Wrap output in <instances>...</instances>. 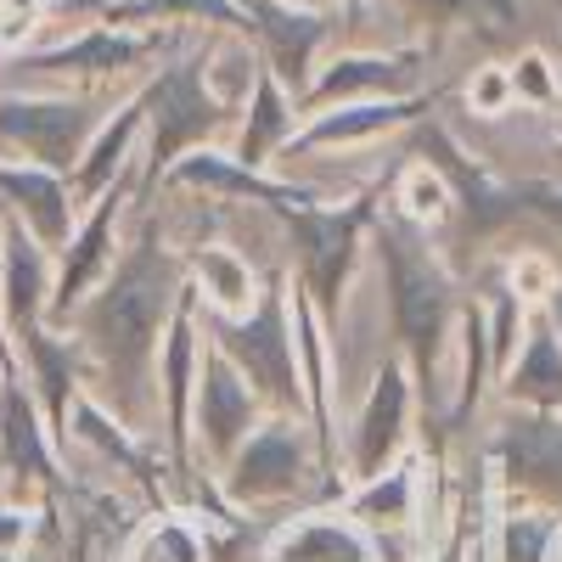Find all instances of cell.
Segmentation results:
<instances>
[{
  "mask_svg": "<svg viewBox=\"0 0 562 562\" xmlns=\"http://www.w3.org/2000/svg\"><path fill=\"white\" fill-rule=\"evenodd\" d=\"M186 304V254L153 214H135L108 281L63 326L85 360V394L102 400L130 434L158 445V349L175 310Z\"/></svg>",
  "mask_w": 562,
  "mask_h": 562,
  "instance_id": "obj_1",
  "label": "cell"
},
{
  "mask_svg": "<svg viewBox=\"0 0 562 562\" xmlns=\"http://www.w3.org/2000/svg\"><path fill=\"white\" fill-rule=\"evenodd\" d=\"M231 512L248 518H293L310 506H338L349 479L326 461L310 416H265V428L214 473Z\"/></svg>",
  "mask_w": 562,
  "mask_h": 562,
  "instance_id": "obj_2",
  "label": "cell"
},
{
  "mask_svg": "<svg viewBox=\"0 0 562 562\" xmlns=\"http://www.w3.org/2000/svg\"><path fill=\"white\" fill-rule=\"evenodd\" d=\"M203 315V338L243 371V383L265 400L270 416H310V389L299 366V333H293V276L281 270L265 281V293L248 315Z\"/></svg>",
  "mask_w": 562,
  "mask_h": 562,
  "instance_id": "obj_3",
  "label": "cell"
},
{
  "mask_svg": "<svg viewBox=\"0 0 562 562\" xmlns=\"http://www.w3.org/2000/svg\"><path fill=\"white\" fill-rule=\"evenodd\" d=\"M140 108H147V124H140V135H147V153H140V198H147V186L164 180L186 153L225 147L231 124H237V113H225L214 102L209 79H203V45L164 63L147 79V90H140Z\"/></svg>",
  "mask_w": 562,
  "mask_h": 562,
  "instance_id": "obj_4",
  "label": "cell"
},
{
  "mask_svg": "<svg viewBox=\"0 0 562 562\" xmlns=\"http://www.w3.org/2000/svg\"><path fill=\"white\" fill-rule=\"evenodd\" d=\"M479 456L490 461L501 501H529L562 518V416L495 405L484 416Z\"/></svg>",
  "mask_w": 562,
  "mask_h": 562,
  "instance_id": "obj_5",
  "label": "cell"
},
{
  "mask_svg": "<svg viewBox=\"0 0 562 562\" xmlns=\"http://www.w3.org/2000/svg\"><path fill=\"white\" fill-rule=\"evenodd\" d=\"M422 434V405H416V383H411V366L389 360L378 378L366 383V394L338 416V461H344V479H378L389 473L394 461H405L416 450Z\"/></svg>",
  "mask_w": 562,
  "mask_h": 562,
  "instance_id": "obj_6",
  "label": "cell"
},
{
  "mask_svg": "<svg viewBox=\"0 0 562 562\" xmlns=\"http://www.w3.org/2000/svg\"><path fill=\"white\" fill-rule=\"evenodd\" d=\"M108 113H113L108 90H57V97L0 90V147L23 153V164L74 175Z\"/></svg>",
  "mask_w": 562,
  "mask_h": 562,
  "instance_id": "obj_7",
  "label": "cell"
},
{
  "mask_svg": "<svg viewBox=\"0 0 562 562\" xmlns=\"http://www.w3.org/2000/svg\"><path fill=\"white\" fill-rule=\"evenodd\" d=\"M439 63L434 45H338L333 57L321 63L310 97H304V113H326V108H349V102H405V97H422V90H439L428 85V68Z\"/></svg>",
  "mask_w": 562,
  "mask_h": 562,
  "instance_id": "obj_8",
  "label": "cell"
},
{
  "mask_svg": "<svg viewBox=\"0 0 562 562\" xmlns=\"http://www.w3.org/2000/svg\"><path fill=\"white\" fill-rule=\"evenodd\" d=\"M169 45H175V40L158 34V29L90 23L85 34H74V40H63V45H40V52L12 57L18 74L7 79V90L23 85V79H74V85H85V90H97V85H108V79L147 74V63H158Z\"/></svg>",
  "mask_w": 562,
  "mask_h": 562,
  "instance_id": "obj_9",
  "label": "cell"
},
{
  "mask_svg": "<svg viewBox=\"0 0 562 562\" xmlns=\"http://www.w3.org/2000/svg\"><path fill=\"white\" fill-rule=\"evenodd\" d=\"M243 12H248V40L265 74L288 85L304 108L321 63L338 45V12L321 7V0H243Z\"/></svg>",
  "mask_w": 562,
  "mask_h": 562,
  "instance_id": "obj_10",
  "label": "cell"
},
{
  "mask_svg": "<svg viewBox=\"0 0 562 562\" xmlns=\"http://www.w3.org/2000/svg\"><path fill=\"white\" fill-rule=\"evenodd\" d=\"M265 400L243 383V371L220 349L203 355L198 371V405H192V467L198 473H220L259 428H265Z\"/></svg>",
  "mask_w": 562,
  "mask_h": 562,
  "instance_id": "obj_11",
  "label": "cell"
},
{
  "mask_svg": "<svg viewBox=\"0 0 562 562\" xmlns=\"http://www.w3.org/2000/svg\"><path fill=\"white\" fill-rule=\"evenodd\" d=\"M130 186H119V192L97 198L79 225H74V237L68 248L57 254V281H52V326H68L79 315V304L90 299L108 281V270L119 265L124 254V214H130Z\"/></svg>",
  "mask_w": 562,
  "mask_h": 562,
  "instance_id": "obj_12",
  "label": "cell"
},
{
  "mask_svg": "<svg viewBox=\"0 0 562 562\" xmlns=\"http://www.w3.org/2000/svg\"><path fill=\"white\" fill-rule=\"evenodd\" d=\"M411 34H428L434 52L450 40L484 45V52H506V45H535L524 0H394Z\"/></svg>",
  "mask_w": 562,
  "mask_h": 562,
  "instance_id": "obj_13",
  "label": "cell"
},
{
  "mask_svg": "<svg viewBox=\"0 0 562 562\" xmlns=\"http://www.w3.org/2000/svg\"><path fill=\"white\" fill-rule=\"evenodd\" d=\"M0 214L23 225L40 248L63 254L74 225H79V198L68 175L40 169V164H0Z\"/></svg>",
  "mask_w": 562,
  "mask_h": 562,
  "instance_id": "obj_14",
  "label": "cell"
},
{
  "mask_svg": "<svg viewBox=\"0 0 562 562\" xmlns=\"http://www.w3.org/2000/svg\"><path fill=\"white\" fill-rule=\"evenodd\" d=\"M52 281H57V254L7 220V231H0V326H7V338L23 333L29 321H52Z\"/></svg>",
  "mask_w": 562,
  "mask_h": 562,
  "instance_id": "obj_15",
  "label": "cell"
},
{
  "mask_svg": "<svg viewBox=\"0 0 562 562\" xmlns=\"http://www.w3.org/2000/svg\"><path fill=\"white\" fill-rule=\"evenodd\" d=\"M270 562H378V546L338 501V506H310L281 518L270 540Z\"/></svg>",
  "mask_w": 562,
  "mask_h": 562,
  "instance_id": "obj_16",
  "label": "cell"
},
{
  "mask_svg": "<svg viewBox=\"0 0 562 562\" xmlns=\"http://www.w3.org/2000/svg\"><path fill=\"white\" fill-rule=\"evenodd\" d=\"M299 124H304V108H299V97H293V90L281 85V79L259 74L254 97H248V108L237 113V124H231L225 153L237 158V164H248V169H276V158L293 147Z\"/></svg>",
  "mask_w": 562,
  "mask_h": 562,
  "instance_id": "obj_17",
  "label": "cell"
},
{
  "mask_svg": "<svg viewBox=\"0 0 562 562\" xmlns=\"http://www.w3.org/2000/svg\"><path fill=\"white\" fill-rule=\"evenodd\" d=\"M186 281L209 315H248L265 293V270L231 243H203V248H186Z\"/></svg>",
  "mask_w": 562,
  "mask_h": 562,
  "instance_id": "obj_18",
  "label": "cell"
},
{
  "mask_svg": "<svg viewBox=\"0 0 562 562\" xmlns=\"http://www.w3.org/2000/svg\"><path fill=\"white\" fill-rule=\"evenodd\" d=\"M495 405L562 416V349H557V338H551V326L540 321V310H535V321H529V338H524L518 360L501 371Z\"/></svg>",
  "mask_w": 562,
  "mask_h": 562,
  "instance_id": "obj_19",
  "label": "cell"
},
{
  "mask_svg": "<svg viewBox=\"0 0 562 562\" xmlns=\"http://www.w3.org/2000/svg\"><path fill=\"white\" fill-rule=\"evenodd\" d=\"M389 214L405 220L411 231H422V237H445L450 220H456V186L434 169V164H405L394 175V192H389Z\"/></svg>",
  "mask_w": 562,
  "mask_h": 562,
  "instance_id": "obj_20",
  "label": "cell"
},
{
  "mask_svg": "<svg viewBox=\"0 0 562 562\" xmlns=\"http://www.w3.org/2000/svg\"><path fill=\"white\" fill-rule=\"evenodd\" d=\"M557 535H562L557 512L529 506V501H501L495 524H490V551L495 562H551Z\"/></svg>",
  "mask_w": 562,
  "mask_h": 562,
  "instance_id": "obj_21",
  "label": "cell"
},
{
  "mask_svg": "<svg viewBox=\"0 0 562 562\" xmlns=\"http://www.w3.org/2000/svg\"><path fill=\"white\" fill-rule=\"evenodd\" d=\"M259 74H265V63H259V52H254L248 34H209V40H203V79H209L214 102H220L225 113H243V108H248Z\"/></svg>",
  "mask_w": 562,
  "mask_h": 562,
  "instance_id": "obj_22",
  "label": "cell"
},
{
  "mask_svg": "<svg viewBox=\"0 0 562 562\" xmlns=\"http://www.w3.org/2000/svg\"><path fill=\"white\" fill-rule=\"evenodd\" d=\"M119 562H209L203 524L192 512H153V518L119 546Z\"/></svg>",
  "mask_w": 562,
  "mask_h": 562,
  "instance_id": "obj_23",
  "label": "cell"
},
{
  "mask_svg": "<svg viewBox=\"0 0 562 562\" xmlns=\"http://www.w3.org/2000/svg\"><path fill=\"white\" fill-rule=\"evenodd\" d=\"M506 79H512V108L562 119V68L551 63L546 45H518V57L506 63Z\"/></svg>",
  "mask_w": 562,
  "mask_h": 562,
  "instance_id": "obj_24",
  "label": "cell"
},
{
  "mask_svg": "<svg viewBox=\"0 0 562 562\" xmlns=\"http://www.w3.org/2000/svg\"><path fill=\"white\" fill-rule=\"evenodd\" d=\"M461 108L473 113L479 124L506 119V113H512V79H506V63H479V68H467Z\"/></svg>",
  "mask_w": 562,
  "mask_h": 562,
  "instance_id": "obj_25",
  "label": "cell"
},
{
  "mask_svg": "<svg viewBox=\"0 0 562 562\" xmlns=\"http://www.w3.org/2000/svg\"><path fill=\"white\" fill-rule=\"evenodd\" d=\"M34 535H40V506L0 501V551H7V557H23Z\"/></svg>",
  "mask_w": 562,
  "mask_h": 562,
  "instance_id": "obj_26",
  "label": "cell"
},
{
  "mask_svg": "<svg viewBox=\"0 0 562 562\" xmlns=\"http://www.w3.org/2000/svg\"><path fill=\"white\" fill-rule=\"evenodd\" d=\"M540 321L551 326V338H557V349H562V281L546 293V304H540Z\"/></svg>",
  "mask_w": 562,
  "mask_h": 562,
  "instance_id": "obj_27",
  "label": "cell"
},
{
  "mask_svg": "<svg viewBox=\"0 0 562 562\" xmlns=\"http://www.w3.org/2000/svg\"><path fill=\"white\" fill-rule=\"evenodd\" d=\"M40 7H45V0H7V18H40Z\"/></svg>",
  "mask_w": 562,
  "mask_h": 562,
  "instance_id": "obj_28",
  "label": "cell"
},
{
  "mask_svg": "<svg viewBox=\"0 0 562 562\" xmlns=\"http://www.w3.org/2000/svg\"><path fill=\"white\" fill-rule=\"evenodd\" d=\"M551 562H562V535H557V551H551Z\"/></svg>",
  "mask_w": 562,
  "mask_h": 562,
  "instance_id": "obj_29",
  "label": "cell"
},
{
  "mask_svg": "<svg viewBox=\"0 0 562 562\" xmlns=\"http://www.w3.org/2000/svg\"><path fill=\"white\" fill-rule=\"evenodd\" d=\"M0 378H7V360H0Z\"/></svg>",
  "mask_w": 562,
  "mask_h": 562,
  "instance_id": "obj_30",
  "label": "cell"
}]
</instances>
